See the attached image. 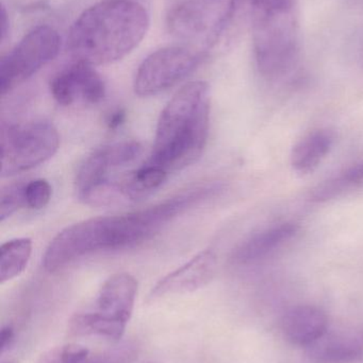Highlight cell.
Returning <instances> with one entry per match:
<instances>
[{"instance_id": "obj_3", "label": "cell", "mask_w": 363, "mask_h": 363, "mask_svg": "<svg viewBox=\"0 0 363 363\" xmlns=\"http://www.w3.org/2000/svg\"><path fill=\"white\" fill-rule=\"evenodd\" d=\"M210 110L208 83L193 81L183 85L160 115L147 163L170 174L197 162L208 140Z\"/></svg>"}, {"instance_id": "obj_22", "label": "cell", "mask_w": 363, "mask_h": 363, "mask_svg": "<svg viewBox=\"0 0 363 363\" xmlns=\"http://www.w3.org/2000/svg\"><path fill=\"white\" fill-rule=\"evenodd\" d=\"M338 178L347 189L363 186V162L347 168Z\"/></svg>"}, {"instance_id": "obj_4", "label": "cell", "mask_w": 363, "mask_h": 363, "mask_svg": "<svg viewBox=\"0 0 363 363\" xmlns=\"http://www.w3.org/2000/svg\"><path fill=\"white\" fill-rule=\"evenodd\" d=\"M256 65L264 78L291 72L300 53L296 0H249Z\"/></svg>"}, {"instance_id": "obj_11", "label": "cell", "mask_w": 363, "mask_h": 363, "mask_svg": "<svg viewBox=\"0 0 363 363\" xmlns=\"http://www.w3.org/2000/svg\"><path fill=\"white\" fill-rule=\"evenodd\" d=\"M142 153L138 142L117 143L96 149L83 161L76 174L77 194H82L90 188L110 179L111 172L117 168L129 165Z\"/></svg>"}, {"instance_id": "obj_26", "label": "cell", "mask_w": 363, "mask_h": 363, "mask_svg": "<svg viewBox=\"0 0 363 363\" xmlns=\"http://www.w3.org/2000/svg\"><path fill=\"white\" fill-rule=\"evenodd\" d=\"M6 363H12V362H6Z\"/></svg>"}, {"instance_id": "obj_8", "label": "cell", "mask_w": 363, "mask_h": 363, "mask_svg": "<svg viewBox=\"0 0 363 363\" xmlns=\"http://www.w3.org/2000/svg\"><path fill=\"white\" fill-rule=\"evenodd\" d=\"M60 42L59 34L50 26H38L28 32L12 51L1 59V96L10 93L53 61L59 53Z\"/></svg>"}, {"instance_id": "obj_17", "label": "cell", "mask_w": 363, "mask_h": 363, "mask_svg": "<svg viewBox=\"0 0 363 363\" xmlns=\"http://www.w3.org/2000/svg\"><path fill=\"white\" fill-rule=\"evenodd\" d=\"M31 254V239L16 238L4 243L0 247V283L19 277L27 268Z\"/></svg>"}, {"instance_id": "obj_12", "label": "cell", "mask_w": 363, "mask_h": 363, "mask_svg": "<svg viewBox=\"0 0 363 363\" xmlns=\"http://www.w3.org/2000/svg\"><path fill=\"white\" fill-rule=\"evenodd\" d=\"M217 255L205 250L194 256L187 264L168 273L151 291V298H158L174 294H189L206 286L217 271Z\"/></svg>"}, {"instance_id": "obj_25", "label": "cell", "mask_w": 363, "mask_h": 363, "mask_svg": "<svg viewBox=\"0 0 363 363\" xmlns=\"http://www.w3.org/2000/svg\"><path fill=\"white\" fill-rule=\"evenodd\" d=\"M9 32H10V23H9L8 13L6 8L2 6L1 8V45H4L9 38Z\"/></svg>"}, {"instance_id": "obj_21", "label": "cell", "mask_w": 363, "mask_h": 363, "mask_svg": "<svg viewBox=\"0 0 363 363\" xmlns=\"http://www.w3.org/2000/svg\"><path fill=\"white\" fill-rule=\"evenodd\" d=\"M136 358V347L127 343L104 352L95 357H90L87 363H131Z\"/></svg>"}, {"instance_id": "obj_6", "label": "cell", "mask_w": 363, "mask_h": 363, "mask_svg": "<svg viewBox=\"0 0 363 363\" xmlns=\"http://www.w3.org/2000/svg\"><path fill=\"white\" fill-rule=\"evenodd\" d=\"M241 0H166V26L177 38L212 46L236 14Z\"/></svg>"}, {"instance_id": "obj_1", "label": "cell", "mask_w": 363, "mask_h": 363, "mask_svg": "<svg viewBox=\"0 0 363 363\" xmlns=\"http://www.w3.org/2000/svg\"><path fill=\"white\" fill-rule=\"evenodd\" d=\"M207 199V190L195 187L141 211L72 224L50 241L43 257V267L48 272H57L87 254L140 245Z\"/></svg>"}, {"instance_id": "obj_5", "label": "cell", "mask_w": 363, "mask_h": 363, "mask_svg": "<svg viewBox=\"0 0 363 363\" xmlns=\"http://www.w3.org/2000/svg\"><path fill=\"white\" fill-rule=\"evenodd\" d=\"M136 294L138 281L132 275L119 273L109 277L100 288L93 308L77 313L70 320V334L119 340L131 319Z\"/></svg>"}, {"instance_id": "obj_13", "label": "cell", "mask_w": 363, "mask_h": 363, "mask_svg": "<svg viewBox=\"0 0 363 363\" xmlns=\"http://www.w3.org/2000/svg\"><path fill=\"white\" fill-rule=\"evenodd\" d=\"M325 311L313 305L292 307L281 320L283 336L292 345L309 347L325 336L328 330Z\"/></svg>"}, {"instance_id": "obj_23", "label": "cell", "mask_w": 363, "mask_h": 363, "mask_svg": "<svg viewBox=\"0 0 363 363\" xmlns=\"http://www.w3.org/2000/svg\"><path fill=\"white\" fill-rule=\"evenodd\" d=\"M16 338V333H15L14 326L8 324L4 326L1 330V335H0V354L4 355L6 352H8L11 347H13Z\"/></svg>"}, {"instance_id": "obj_16", "label": "cell", "mask_w": 363, "mask_h": 363, "mask_svg": "<svg viewBox=\"0 0 363 363\" xmlns=\"http://www.w3.org/2000/svg\"><path fill=\"white\" fill-rule=\"evenodd\" d=\"M332 144L334 136L328 130H317L308 134L292 150V167L303 174L315 172L330 153Z\"/></svg>"}, {"instance_id": "obj_19", "label": "cell", "mask_w": 363, "mask_h": 363, "mask_svg": "<svg viewBox=\"0 0 363 363\" xmlns=\"http://www.w3.org/2000/svg\"><path fill=\"white\" fill-rule=\"evenodd\" d=\"M26 184V183H25ZM25 184H13L1 190L0 196V221L10 218L13 213L26 207Z\"/></svg>"}, {"instance_id": "obj_18", "label": "cell", "mask_w": 363, "mask_h": 363, "mask_svg": "<svg viewBox=\"0 0 363 363\" xmlns=\"http://www.w3.org/2000/svg\"><path fill=\"white\" fill-rule=\"evenodd\" d=\"M89 359V350L78 345H66L47 352L38 363H87Z\"/></svg>"}, {"instance_id": "obj_7", "label": "cell", "mask_w": 363, "mask_h": 363, "mask_svg": "<svg viewBox=\"0 0 363 363\" xmlns=\"http://www.w3.org/2000/svg\"><path fill=\"white\" fill-rule=\"evenodd\" d=\"M59 145V133L48 121L2 123V178L23 174L45 163L57 153Z\"/></svg>"}, {"instance_id": "obj_10", "label": "cell", "mask_w": 363, "mask_h": 363, "mask_svg": "<svg viewBox=\"0 0 363 363\" xmlns=\"http://www.w3.org/2000/svg\"><path fill=\"white\" fill-rule=\"evenodd\" d=\"M106 83L93 65L76 61L60 72L50 82L53 99L68 106L77 101L97 104L106 97Z\"/></svg>"}, {"instance_id": "obj_27", "label": "cell", "mask_w": 363, "mask_h": 363, "mask_svg": "<svg viewBox=\"0 0 363 363\" xmlns=\"http://www.w3.org/2000/svg\"><path fill=\"white\" fill-rule=\"evenodd\" d=\"M147 363H148V362H147Z\"/></svg>"}, {"instance_id": "obj_15", "label": "cell", "mask_w": 363, "mask_h": 363, "mask_svg": "<svg viewBox=\"0 0 363 363\" xmlns=\"http://www.w3.org/2000/svg\"><path fill=\"white\" fill-rule=\"evenodd\" d=\"M308 349L317 363H357L363 360V341L353 335L326 334Z\"/></svg>"}, {"instance_id": "obj_9", "label": "cell", "mask_w": 363, "mask_h": 363, "mask_svg": "<svg viewBox=\"0 0 363 363\" xmlns=\"http://www.w3.org/2000/svg\"><path fill=\"white\" fill-rule=\"evenodd\" d=\"M204 60V53L183 46L166 47L149 55L139 66L134 91L141 97L157 95L178 84Z\"/></svg>"}, {"instance_id": "obj_2", "label": "cell", "mask_w": 363, "mask_h": 363, "mask_svg": "<svg viewBox=\"0 0 363 363\" xmlns=\"http://www.w3.org/2000/svg\"><path fill=\"white\" fill-rule=\"evenodd\" d=\"M149 27L146 9L132 0H104L90 6L72 23L68 49L90 65L114 63L142 42Z\"/></svg>"}, {"instance_id": "obj_14", "label": "cell", "mask_w": 363, "mask_h": 363, "mask_svg": "<svg viewBox=\"0 0 363 363\" xmlns=\"http://www.w3.org/2000/svg\"><path fill=\"white\" fill-rule=\"evenodd\" d=\"M298 230L296 224L283 223L262 230L241 243L234 250L232 262L236 264H249L258 262L296 236Z\"/></svg>"}, {"instance_id": "obj_20", "label": "cell", "mask_w": 363, "mask_h": 363, "mask_svg": "<svg viewBox=\"0 0 363 363\" xmlns=\"http://www.w3.org/2000/svg\"><path fill=\"white\" fill-rule=\"evenodd\" d=\"M51 199V186L44 179L28 182L25 184L26 206L31 209L44 208Z\"/></svg>"}, {"instance_id": "obj_24", "label": "cell", "mask_w": 363, "mask_h": 363, "mask_svg": "<svg viewBox=\"0 0 363 363\" xmlns=\"http://www.w3.org/2000/svg\"><path fill=\"white\" fill-rule=\"evenodd\" d=\"M126 121V112L123 108H119V110L114 111L109 115L107 118V125H108L110 130H117V128L121 127Z\"/></svg>"}]
</instances>
